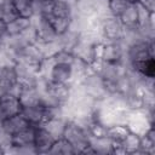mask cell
<instances>
[{"instance_id":"6da1fadb","label":"cell","mask_w":155,"mask_h":155,"mask_svg":"<svg viewBox=\"0 0 155 155\" xmlns=\"http://www.w3.org/2000/svg\"><path fill=\"white\" fill-rule=\"evenodd\" d=\"M62 138L68 140L74 147L76 154H81L82 150L90 144V136L86 128L73 119H68Z\"/></svg>"},{"instance_id":"7a4b0ae2","label":"cell","mask_w":155,"mask_h":155,"mask_svg":"<svg viewBox=\"0 0 155 155\" xmlns=\"http://www.w3.org/2000/svg\"><path fill=\"white\" fill-rule=\"evenodd\" d=\"M99 31L103 41H122L125 35V27L121 24L117 17L107 16L101 21Z\"/></svg>"},{"instance_id":"3957f363","label":"cell","mask_w":155,"mask_h":155,"mask_svg":"<svg viewBox=\"0 0 155 155\" xmlns=\"http://www.w3.org/2000/svg\"><path fill=\"white\" fill-rule=\"evenodd\" d=\"M126 46L122 41H104L102 62L110 64L125 63Z\"/></svg>"},{"instance_id":"277c9868","label":"cell","mask_w":155,"mask_h":155,"mask_svg":"<svg viewBox=\"0 0 155 155\" xmlns=\"http://www.w3.org/2000/svg\"><path fill=\"white\" fill-rule=\"evenodd\" d=\"M46 80H51L54 82H61V84H68L73 85L74 82V70L73 65L69 64H62V63H54L50 68L46 78Z\"/></svg>"},{"instance_id":"5b68a950","label":"cell","mask_w":155,"mask_h":155,"mask_svg":"<svg viewBox=\"0 0 155 155\" xmlns=\"http://www.w3.org/2000/svg\"><path fill=\"white\" fill-rule=\"evenodd\" d=\"M31 22L38 33V42H51L58 39V35L56 34L47 17L35 16L31 18Z\"/></svg>"},{"instance_id":"8992f818","label":"cell","mask_w":155,"mask_h":155,"mask_svg":"<svg viewBox=\"0 0 155 155\" xmlns=\"http://www.w3.org/2000/svg\"><path fill=\"white\" fill-rule=\"evenodd\" d=\"M56 138L42 126H35L34 136V149L36 154H48Z\"/></svg>"},{"instance_id":"52a82bcc","label":"cell","mask_w":155,"mask_h":155,"mask_svg":"<svg viewBox=\"0 0 155 155\" xmlns=\"http://www.w3.org/2000/svg\"><path fill=\"white\" fill-rule=\"evenodd\" d=\"M22 104L19 98L11 92H4L0 96V113L4 117L13 116L22 113Z\"/></svg>"},{"instance_id":"ba28073f","label":"cell","mask_w":155,"mask_h":155,"mask_svg":"<svg viewBox=\"0 0 155 155\" xmlns=\"http://www.w3.org/2000/svg\"><path fill=\"white\" fill-rule=\"evenodd\" d=\"M22 107H31L42 103V94L38 85L35 86H22V91L18 96Z\"/></svg>"},{"instance_id":"9c48e42d","label":"cell","mask_w":155,"mask_h":155,"mask_svg":"<svg viewBox=\"0 0 155 155\" xmlns=\"http://www.w3.org/2000/svg\"><path fill=\"white\" fill-rule=\"evenodd\" d=\"M29 126H31L22 114H17V115H13V116H8V117H5L4 119V122H2V130L8 133L10 136H13L25 128H28Z\"/></svg>"},{"instance_id":"30bf717a","label":"cell","mask_w":155,"mask_h":155,"mask_svg":"<svg viewBox=\"0 0 155 155\" xmlns=\"http://www.w3.org/2000/svg\"><path fill=\"white\" fill-rule=\"evenodd\" d=\"M125 29H137L138 28V8L137 4H130L122 13L117 17Z\"/></svg>"},{"instance_id":"8fae6325","label":"cell","mask_w":155,"mask_h":155,"mask_svg":"<svg viewBox=\"0 0 155 155\" xmlns=\"http://www.w3.org/2000/svg\"><path fill=\"white\" fill-rule=\"evenodd\" d=\"M68 121V117H65L64 115H59V116H56L51 120H48L47 122H45L42 126L56 138H62L63 136V132H64V128H65V124Z\"/></svg>"},{"instance_id":"7c38bea8","label":"cell","mask_w":155,"mask_h":155,"mask_svg":"<svg viewBox=\"0 0 155 155\" xmlns=\"http://www.w3.org/2000/svg\"><path fill=\"white\" fill-rule=\"evenodd\" d=\"M90 145L96 154H113L114 142L108 137H90Z\"/></svg>"},{"instance_id":"4fadbf2b","label":"cell","mask_w":155,"mask_h":155,"mask_svg":"<svg viewBox=\"0 0 155 155\" xmlns=\"http://www.w3.org/2000/svg\"><path fill=\"white\" fill-rule=\"evenodd\" d=\"M50 16L73 18L74 17V6L67 0H53Z\"/></svg>"},{"instance_id":"5bb4252c","label":"cell","mask_w":155,"mask_h":155,"mask_svg":"<svg viewBox=\"0 0 155 155\" xmlns=\"http://www.w3.org/2000/svg\"><path fill=\"white\" fill-rule=\"evenodd\" d=\"M6 24H7L6 36H16V35H19L25 28H28L31 24V19L19 16V17L15 18L13 21H11Z\"/></svg>"},{"instance_id":"9a60e30c","label":"cell","mask_w":155,"mask_h":155,"mask_svg":"<svg viewBox=\"0 0 155 155\" xmlns=\"http://www.w3.org/2000/svg\"><path fill=\"white\" fill-rule=\"evenodd\" d=\"M48 154H54V155H73V154H76V151H75L74 147L68 140H65L64 138H58L52 144Z\"/></svg>"},{"instance_id":"2e32d148","label":"cell","mask_w":155,"mask_h":155,"mask_svg":"<svg viewBox=\"0 0 155 155\" xmlns=\"http://www.w3.org/2000/svg\"><path fill=\"white\" fill-rule=\"evenodd\" d=\"M19 17L12 0H0V18L8 23L15 18Z\"/></svg>"},{"instance_id":"e0dca14e","label":"cell","mask_w":155,"mask_h":155,"mask_svg":"<svg viewBox=\"0 0 155 155\" xmlns=\"http://www.w3.org/2000/svg\"><path fill=\"white\" fill-rule=\"evenodd\" d=\"M128 133H130V128L127 127L126 124H115L109 126L107 130V136L111 140L119 142V143H121Z\"/></svg>"},{"instance_id":"ac0fdd59","label":"cell","mask_w":155,"mask_h":155,"mask_svg":"<svg viewBox=\"0 0 155 155\" xmlns=\"http://www.w3.org/2000/svg\"><path fill=\"white\" fill-rule=\"evenodd\" d=\"M51 25L53 27L56 34L58 36L63 35L65 31H68L71 27L73 18H64V17H54V16H47Z\"/></svg>"},{"instance_id":"d6986e66","label":"cell","mask_w":155,"mask_h":155,"mask_svg":"<svg viewBox=\"0 0 155 155\" xmlns=\"http://www.w3.org/2000/svg\"><path fill=\"white\" fill-rule=\"evenodd\" d=\"M13 5L18 12V16L25 18L34 17V8H33V0H12Z\"/></svg>"},{"instance_id":"ffe728a7","label":"cell","mask_w":155,"mask_h":155,"mask_svg":"<svg viewBox=\"0 0 155 155\" xmlns=\"http://www.w3.org/2000/svg\"><path fill=\"white\" fill-rule=\"evenodd\" d=\"M130 4L126 0H107V8L110 16L119 17Z\"/></svg>"},{"instance_id":"44dd1931","label":"cell","mask_w":155,"mask_h":155,"mask_svg":"<svg viewBox=\"0 0 155 155\" xmlns=\"http://www.w3.org/2000/svg\"><path fill=\"white\" fill-rule=\"evenodd\" d=\"M138 4L144 7L149 13H155V0H139Z\"/></svg>"},{"instance_id":"7402d4cb","label":"cell","mask_w":155,"mask_h":155,"mask_svg":"<svg viewBox=\"0 0 155 155\" xmlns=\"http://www.w3.org/2000/svg\"><path fill=\"white\" fill-rule=\"evenodd\" d=\"M6 33H7V24L0 18V41L4 38H6Z\"/></svg>"},{"instance_id":"603a6c76","label":"cell","mask_w":155,"mask_h":155,"mask_svg":"<svg viewBox=\"0 0 155 155\" xmlns=\"http://www.w3.org/2000/svg\"><path fill=\"white\" fill-rule=\"evenodd\" d=\"M4 116H2V114L0 113V128H2V122H4Z\"/></svg>"},{"instance_id":"cb8c5ba5","label":"cell","mask_w":155,"mask_h":155,"mask_svg":"<svg viewBox=\"0 0 155 155\" xmlns=\"http://www.w3.org/2000/svg\"><path fill=\"white\" fill-rule=\"evenodd\" d=\"M128 4H138V1L139 0H126Z\"/></svg>"},{"instance_id":"d4e9b609","label":"cell","mask_w":155,"mask_h":155,"mask_svg":"<svg viewBox=\"0 0 155 155\" xmlns=\"http://www.w3.org/2000/svg\"><path fill=\"white\" fill-rule=\"evenodd\" d=\"M4 153H5V149H4V148L0 145V154H4Z\"/></svg>"},{"instance_id":"484cf974","label":"cell","mask_w":155,"mask_h":155,"mask_svg":"<svg viewBox=\"0 0 155 155\" xmlns=\"http://www.w3.org/2000/svg\"><path fill=\"white\" fill-rule=\"evenodd\" d=\"M4 92H5V91H4V88H2V87H1V86H0V96H1V94H2V93H4Z\"/></svg>"}]
</instances>
